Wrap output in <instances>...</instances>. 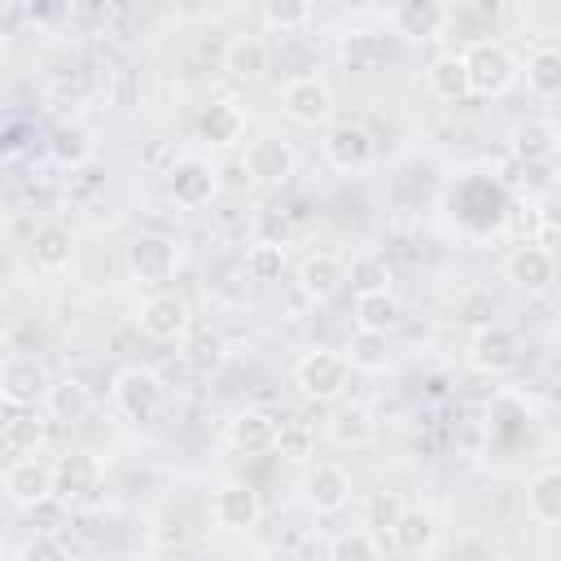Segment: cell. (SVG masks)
<instances>
[{
    "instance_id": "obj_19",
    "label": "cell",
    "mask_w": 561,
    "mask_h": 561,
    "mask_svg": "<svg viewBox=\"0 0 561 561\" xmlns=\"http://www.w3.org/2000/svg\"><path fill=\"white\" fill-rule=\"evenodd\" d=\"M508 149H513L517 162L539 167V162H552V158H557V149H561V131H557L552 118H526V123L513 127Z\"/></svg>"
},
{
    "instance_id": "obj_3",
    "label": "cell",
    "mask_w": 561,
    "mask_h": 561,
    "mask_svg": "<svg viewBox=\"0 0 561 561\" xmlns=\"http://www.w3.org/2000/svg\"><path fill=\"white\" fill-rule=\"evenodd\" d=\"M346 381H351V364L342 359V351L316 346V351H307V355L298 359V368H294V386H298L311 403H333V399H342Z\"/></svg>"
},
{
    "instance_id": "obj_18",
    "label": "cell",
    "mask_w": 561,
    "mask_h": 561,
    "mask_svg": "<svg viewBox=\"0 0 561 561\" xmlns=\"http://www.w3.org/2000/svg\"><path fill=\"white\" fill-rule=\"evenodd\" d=\"M197 136H202L210 149H232V145L245 136V110H241L232 96L210 101V105L197 114Z\"/></svg>"
},
{
    "instance_id": "obj_17",
    "label": "cell",
    "mask_w": 561,
    "mask_h": 561,
    "mask_svg": "<svg viewBox=\"0 0 561 561\" xmlns=\"http://www.w3.org/2000/svg\"><path fill=\"white\" fill-rule=\"evenodd\" d=\"M508 280H513L522 294H543V289L557 280V259H552V250H548V245H535V241L517 245V250L508 254Z\"/></svg>"
},
{
    "instance_id": "obj_28",
    "label": "cell",
    "mask_w": 561,
    "mask_h": 561,
    "mask_svg": "<svg viewBox=\"0 0 561 561\" xmlns=\"http://www.w3.org/2000/svg\"><path fill=\"white\" fill-rule=\"evenodd\" d=\"M522 75H526V88L535 96L552 101L561 92V48L557 44H535L530 57H526V66H522Z\"/></svg>"
},
{
    "instance_id": "obj_5",
    "label": "cell",
    "mask_w": 561,
    "mask_h": 561,
    "mask_svg": "<svg viewBox=\"0 0 561 561\" xmlns=\"http://www.w3.org/2000/svg\"><path fill=\"white\" fill-rule=\"evenodd\" d=\"M114 408L131 425H149L158 416V408H162V377L153 368H140V364L123 368L114 377Z\"/></svg>"
},
{
    "instance_id": "obj_2",
    "label": "cell",
    "mask_w": 561,
    "mask_h": 561,
    "mask_svg": "<svg viewBox=\"0 0 561 561\" xmlns=\"http://www.w3.org/2000/svg\"><path fill=\"white\" fill-rule=\"evenodd\" d=\"M123 263H127L131 280L162 289V285L175 276V267H180V245H175V237H167V232H140V237L127 241Z\"/></svg>"
},
{
    "instance_id": "obj_23",
    "label": "cell",
    "mask_w": 561,
    "mask_h": 561,
    "mask_svg": "<svg viewBox=\"0 0 561 561\" xmlns=\"http://www.w3.org/2000/svg\"><path fill=\"white\" fill-rule=\"evenodd\" d=\"M346 285V267L337 254H307L298 263V289L311 298V302H329L337 289Z\"/></svg>"
},
{
    "instance_id": "obj_7",
    "label": "cell",
    "mask_w": 561,
    "mask_h": 561,
    "mask_svg": "<svg viewBox=\"0 0 561 561\" xmlns=\"http://www.w3.org/2000/svg\"><path fill=\"white\" fill-rule=\"evenodd\" d=\"M280 110L298 127H320L333 114V92L320 75H294L280 83Z\"/></svg>"
},
{
    "instance_id": "obj_26",
    "label": "cell",
    "mask_w": 561,
    "mask_h": 561,
    "mask_svg": "<svg viewBox=\"0 0 561 561\" xmlns=\"http://www.w3.org/2000/svg\"><path fill=\"white\" fill-rule=\"evenodd\" d=\"M390 22H394V31H399L403 39H434V35H443V26H447V9L434 4V0H403V4L390 13Z\"/></svg>"
},
{
    "instance_id": "obj_35",
    "label": "cell",
    "mask_w": 561,
    "mask_h": 561,
    "mask_svg": "<svg viewBox=\"0 0 561 561\" xmlns=\"http://www.w3.org/2000/svg\"><path fill=\"white\" fill-rule=\"evenodd\" d=\"M276 451L285 460H307L316 451V430L307 421H280V438H276Z\"/></svg>"
},
{
    "instance_id": "obj_30",
    "label": "cell",
    "mask_w": 561,
    "mask_h": 561,
    "mask_svg": "<svg viewBox=\"0 0 561 561\" xmlns=\"http://www.w3.org/2000/svg\"><path fill=\"white\" fill-rule=\"evenodd\" d=\"M88 403H92V394H88V386L79 377H53L48 381V394H44V416H53V421H79L88 412Z\"/></svg>"
},
{
    "instance_id": "obj_1",
    "label": "cell",
    "mask_w": 561,
    "mask_h": 561,
    "mask_svg": "<svg viewBox=\"0 0 561 561\" xmlns=\"http://www.w3.org/2000/svg\"><path fill=\"white\" fill-rule=\"evenodd\" d=\"M460 57H465V75H469V96L495 101L522 79L517 53L508 44H500V39H473Z\"/></svg>"
},
{
    "instance_id": "obj_33",
    "label": "cell",
    "mask_w": 561,
    "mask_h": 561,
    "mask_svg": "<svg viewBox=\"0 0 561 561\" xmlns=\"http://www.w3.org/2000/svg\"><path fill=\"white\" fill-rule=\"evenodd\" d=\"M394 548L399 552H430L434 548V539H438V522H434V513L430 508H403V517H399V526H394Z\"/></svg>"
},
{
    "instance_id": "obj_25",
    "label": "cell",
    "mask_w": 561,
    "mask_h": 561,
    "mask_svg": "<svg viewBox=\"0 0 561 561\" xmlns=\"http://www.w3.org/2000/svg\"><path fill=\"white\" fill-rule=\"evenodd\" d=\"M526 513L539 526H557L561 522V469L557 465H543V469L530 473V482H526Z\"/></svg>"
},
{
    "instance_id": "obj_13",
    "label": "cell",
    "mask_w": 561,
    "mask_h": 561,
    "mask_svg": "<svg viewBox=\"0 0 561 561\" xmlns=\"http://www.w3.org/2000/svg\"><path fill=\"white\" fill-rule=\"evenodd\" d=\"M136 324H140V333L153 337V342H175V337L188 333V302H184L180 294L158 289V294H149V298L140 302Z\"/></svg>"
},
{
    "instance_id": "obj_38",
    "label": "cell",
    "mask_w": 561,
    "mask_h": 561,
    "mask_svg": "<svg viewBox=\"0 0 561 561\" xmlns=\"http://www.w3.org/2000/svg\"><path fill=\"white\" fill-rule=\"evenodd\" d=\"M447 561H500V543L486 539L482 530H465V535L451 543Z\"/></svg>"
},
{
    "instance_id": "obj_43",
    "label": "cell",
    "mask_w": 561,
    "mask_h": 561,
    "mask_svg": "<svg viewBox=\"0 0 561 561\" xmlns=\"http://www.w3.org/2000/svg\"><path fill=\"white\" fill-rule=\"evenodd\" d=\"M105 184V171L101 167H92V162H83V171H79V193L88 197V193H96Z\"/></svg>"
},
{
    "instance_id": "obj_12",
    "label": "cell",
    "mask_w": 561,
    "mask_h": 561,
    "mask_svg": "<svg viewBox=\"0 0 561 561\" xmlns=\"http://www.w3.org/2000/svg\"><path fill=\"white\" fill-rule=\"evenodd\" d=\"M351 491H355L351 473H346L342 465H329V460H324V465H311L307 478H302V500H307V508L320 513V517L342 513V508L351 504Z\"/></svg>"
},
{
    "instance_id": "obj_39",
    "label": "cell",
    "mask_w": 561,
    "mask_h": 561,
    "mask_svg": "<svg viewBox=\"0 0 561 561\" xmlns=\"http://www.w3.org/2000/svg\"><path fill=\"white\" fill-rule=\"evenodd\" d=\"M53 153H57L61 162L83 167V162H88V136H83V127H75V123L53 127Z\"/></svg>"
},
{
    "instance_id": "obj_16",
    "label": "cell",
    "mask_w": 561,
    "mask_h": 561,
    "mask_svg": "<svg viewBox=\"0 0 561 561\" xmlns=\"http://www.w3.org/2000/svg\"><path fill=\"white\" fill-rule=\"evenodd\" d=\"M351 316H355V329L390 337V333L403 324V302H399L386 285H377V289H359V294H355Z\"/></svg>"
},
{
    "instance_id": "obj_31",
    "label": "cell",
    "mask_w": 561,
    "mask_h": 561,
    "mask_svg": "<svg viewBox=\"0 0 561 561\" xmlns=\"http://www.w3.org/2000/svg\"><path fill=\"white\" fill-rule=\"evenodd\" d=\"M342 359L351 364V373H386V368H390V346H386L381 333L355 329V333L346 337V346H342Z\"/></svg>"
},
{
    "instance_id": "obj_15",
    "label": "cell",
    "mask_w": 561,
    "mask_h": 561,
    "mask_svg": "<svg viewBox=\"0 0 561 561\" xmlns=\"http://www.w3.org/2000/svg\"><path fill=\"white\" fill-rule=\"evenodd\" d=\"M4 495L18 504V508H39L53 500V465L35 460V456H22L4 469Z\"/></svg>"
},
{
    "instance_id": "obj_6",
    "label": "cell",
    "mask_w": 561,
    "mask_h": 561,
    "mask_svg": "<svg viewBox=\"0 0 561 561\" xmlns=\"http://www.w3.org/2000/svg\"><path fill=\"white\" fill-rule=\"evenodd\" d=\"M48 368L35 355H9L0 364V403L4 408H39L48 394Z\"/></svg>"
},
{
    "instance_id": "obj_20",
    "label": "cell",
    "mask_w": 561,
    "mask_h": 561,
    "mask_svg": "<svg viewBox=\"0 0 561 561\" xmlns=\"http://www.w3.org/2000/svg\"><path fill=\"white\" fill-rule=\"evenodd\" d=\"M324 434L337 443V447H351V451H364L377 443V416L364 408V403H342L329 412L324 421Z\"/></svg>"
},
{
    "instance_id": "obj_9",
    "label": "cell",
    "mask_w": 561,
    "mask_h": 561,
    "mask_svg": "<svg viewBox=\"0 0 561 561\" xmlns=\"http://www.w3.org/2000/svg\"><path fill=\"white\" fill-rule=\"evenodd\" d=\"M469 364L486 377H500L522 364V337L508 324H482L469 333Z\"/></svg>"
},
{
    "instance_id": "obj_4",
    "label": "cell",
    "mask_w": 561,
    "mask_h": 561,
    "mask_svg": "<svg viewBox=\"0 0 561 561\" xmlns=\"http://www.w3.org/2000/svg\"><path fill=\"white\" fill-rule=\"evenodd\" d=\"M241 167H245V175L259 184V188H280V184H289V175L298 171V153H294V145L285 140V136H254L250 145H245V158H241Z\"/></svg>"
},
{
    "instance_id": "obj_41",
    "label": "cell",
    "mask_w": 561,
    "mask_h": 561,
    "mask_svg": "<svg viewBox=\"0 0 561 561\" xmlns=\"http://www.w3.org/2000/svg\"><path fill=\"white\" fill-rule=\"evenodd\" d=\"M460 316L473 324V329H482V324H495L491 316H495V298L486 294V289H469L465 298H460Z\"/></svg>"
},
{
    "instance_id": "obj_24",
    "label": "cell",
    "mask_w": 561,
    "mask_h": 561,
    "mask_svg": "<svg viewBox=\"0 0 561 561\" xmlns=\"http://www.w3.org/2000/svg\"><path fill=\"white\" fill-rule=\"evenodd\" d=\"M101 482V465L88 456V451H66L57 465H53V500L57 495H70V500H83L92 495Z\"/></svg>"
},
{
    "instance_id": "obj_8",
    "label": "cell",
    "mask_w": 561,
    "mask_h": 561,
    "mask_svg": "<svg viewBox=\"0 0 561 561\" xmlns=\"http://www.w3.org/2000/svg\"><path fill=\"white\" fill-rule=\"evenodd\" d=\"M320 149H324V162H329L333 171H342V175H355V171H364V167L373 162V153H377V145H373V131H368L364 123H355V118H342V123H333V127L324 131Z\"/></svg>"
},
{
    "instance_id": "obj_36",
    "label": "cell",
    "mask_w": 561,
    "mask_h": 561,
    "mask_svg": "<svg viewBox=\"0 0 561 561\" xmlns=\"http://www.w3.org/2000/svg\"><path fill=\"white\" fill-rule=\"evenodd\" d=\"M329 561H381L377 557V539L368 530H346L329 543Z\"/></svg>"
},
{
    "instance_id": "obj_40",
    "label": "cell",
    "mask_w": 561,
    "mask_h": 561,
    "mask_svg": "<svg viewBox=\"0 0 561 561\" xmlns=\"http://www.w3.org/2000/svg\"><path fill=\"white\" fill-rule=\"evenodd\" d=\"M18 561H70V557H66V543H61L57 535L39 530V535H31V539L22 543Z\"/></svg>"
},
{
    "instance_id": "obj_37",
    "label": "cell",
    "mask_w": 561,
    "mask_h": 561,
    "mask_svg": "<svg viewBox=\"0 0 561 561\" xmlns=\"http://www.w3.org/2000/svg\"><path fill=\"white\" fill-rule=\"evenodd\" d=\"M263 22L272 31H298V26L311 22V4H302V0H267L263 4Z\"/></svg>"
},
{
    "instance_id": "obj_22",
    "label": "cell",
    "mask_w": 561,
    "mask_h": 561,
    "mask_svg": "<svg viewBox=\"0 0 561 561\" xmlns=\"http://www.w3.org/2000/svg\"><path fill=\"white\" fill-rule=\"evenodd\" d=\"M0 443L18 456H35L48 443V416L39 408H9V416L0 425Z\"/></svg>"
},
{
    "instance_id": "obj_27",
    "label": "cell",
    "mask_w": 561,
    "mask_h": 561,
    "mask_svg": "<svg viewBox=\"0 0 561 561\" xmlns=\"http://www.w3.org/2000/svg\"><path fill=\"white\" fill-rule=\"evenodd\" d=\"M425 88H430L438 101H447V105L465 101V96H469L465 57H460V53H443V57H434V61L425 66Z\"/></svg>"
},
{
    "instance_id": "obj_14",
    "label": "cell",
    "mask_w": 561,
    "mask_h": 561,
    "mask_svg": "<svg viewBox=\"0 0 561 561\" xmlns=\"http://www.w3.org/2000/svg\"><path fill=\"white\" fill-rule=\"evenodd\" d=\"M215 188H219V175H215V167L202 162V158H180V162H171V171H167V193H171V202L184 206V210L206 206V202L215 197Z\"/></svg>"
},
{
    "instance_id": "obj_10",
    "label": "cell",
    "mask_w": 561,
    "mask_h": 561,
    "mask_svg": "<svg viewBox=\"0 0 561 561\" xmlns=\"http://www.w3.org/2000/svg\"><path fill=\"white\" fill-rule=\"evenodd\" d=\"M210 517H215L219 530H232V535H237V530L259 526V517H263V500H259V491H254L250 482L228 478V482H219L215 495H210Z\"/></svg>"
},
{
    "instance_id": "obj_32",
    "label": "cell",
    "mask_w": 561,
    "mask_h": 561,
    "mask_svg": "<svg viewBox=\"0 0 561 561\" xmlns=\"http://www.w3.org/2000/svg\"><path fill=\"white\" fill-rule=\"evenodd\" d=\"M403 495L399 491H390V486H381V491H368V500H364V530L373 535V539H390L394 535V526H399V517H403Z\"/></svg>"
},
{
    "instance_id": "obj_34",
    "label": "cell",
    "mask_w": 561,
    "mask_h": 561,
    "mask_svg": "<svg viewBox=\"0 0 561 561\" xmlns=\"http://www.w3.org/2000/svg\"><path fill=\"white\" fill-rule=\"evenodd\" d=\"M280 272H285V245L272 241V237H259V241L245 250V276L272 285V280H280Z\"/></svg>"
},
{
    "instance_id": "obj_42",
    "label": "cell",
    "mask_w": 561,
    "mask_h": 561,
    "mask_svg": "<svg viewBox=\"0 0 561 561\" xmlns=\"http://www.w3.org/2000/svg\"><path fill=\"white\" fill-rule=\"evenodd\" d=\"M153 539H158V543H167V548H171V543H184V539H188V526H184V522H171V517H167V522H158Z\"/></svg>"
},
{
    "instance_id": "obj_21",
    "label": "cell",
    "mask_w": 561,
    "mask_h": 561,
    "mask_svg": "<svg viewBox=\"0 0 561 561\" xmlns=\"http://www.w3.org/2000/svg\"><path fill=\"white\" fill-rule=\"evenodd\" d=\"M267 66H272V48H267L263 35H232V39L224 44V70H228L237 83L263 79Z\"/></svg>"
},
{
    "instance_id": "obj_11",
    "label": "cell",
    "mask_w": 561,
    "mask_h": 561,
    "mask_svg": "<svg viewBox=\"0 0 561 561\" xmlns=\"http://www.w3.org/2000/svg\"><path fill=\"white\" fill-rule=\"evenodd\" d=\"M276 438H280V416L267 408H245L224 425V443L241 456H267L276 451Z\"/></svg>"
},
{
    "instance_id": "obj_29",
    "label": "cell",
    "mask_w": 561,
    "mask_h": 561,
    "mask_svg": "<svg viewBox=\"0 0 561 561\" xmlns=\"http://www.w3.org/2000/svg\"><path fill=\"white\" fill-rule=\"evenodd\" d=\"M70 254H75L70 228H61V224L35 228V237H31V259H35L39 272H61V267H70Z\"/></svg>"
}]
</instances>
